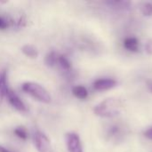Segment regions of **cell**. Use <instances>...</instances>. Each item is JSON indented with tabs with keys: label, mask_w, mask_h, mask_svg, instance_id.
I'll use <instances>...</instances> for the list:
<instances>
[{
	"label": "cell",
	"mask_w": 152,
	"mask_h": 152,
	"mask_svg": "<svg viewBox=\"0 0 152 152\" xmlns=\"http://www.w3.org/2000/svg\"><path fill=\"white\" fill-rule=\"evenodd\" d=\"M7 26H8V23L2 17H0V29H4L7 28Z\"/></svg>",
	"instance_id": "16"
},
{
	"label": "cell",
	"mask_w": 152,
	"mask_h": 152,
	"mask_svg": "<svg viewBox=\"0 0 152 152\" xmlns=\"http://www.w3.org/2000/svg\"><path fill=\"white\" fill-rule=\"evenodd\" d=\"M7 91V75L6 71L4 70L0 73V105L4 101V98L6 96Z\"/></svg>",
	"instance_id": "7"
},
{
	"label": "cell",
	"mask_w": 152,
	"mask_h": 152,
	"mask_svg": "<svg viewBox=\"0 0 152 152\" xmlns=\"http://www.w3.org/2000/svg\"><path fill=\"white\" fill-rule=\"evenodd\" d=\"M117 85L116 80L110 78H102L94 81V88L97 91H106L115 87Z\"/></svg>",
	"instance_id": "6"
},
{
	"label": "cell",
	"mask_w": 152,
	"mask_h": 152,
	"mask_svg": "<svg viewBox=\"0 0 152 152\" xmlns=\"http://www.w3.org/2000/svg\"><path fill=\"white\" fill-rule=\"evenodd\" d=\"M145 50H146L148 54L152 55V38L147 41V43L145 45Z\"/></svg>",
	"instance_id": "15"
},
{
	"label": "cell",
	"mask_w": 152,
	"mask_h": 152,
	"mask_svg": "<svg viewBox=\"0 0 152 152\" xmlns=\"http://www.w3.org/2000/svg\"><path fill=\"white\" fill-rule=\"evenodd\" d=\"M66 143L69 152H83L79 136L75 133L66 134Z\"/></svg>",
	"instance_id": "4"
},
{
	"label": "cell",
	"mask_w": 152,
	"mask_h": 152,
	"mask_svg": "<svg viewBox=\"0 0 152 152\" xmlns=\"http://www.w3.org/2000/svg\"><path fill=\"white\" fill-rule=\"evenodd\" d=\"M23 92L30 94L37 101L44 103H50L52 101L51 95L41 85L35 82H26L21 86Z\"/></svg>",
	"instance_id": "2"
},
{
	"label": "cell",
	"mask_w": 152,
	"mask_h": 152,
	"mask_svg": "<svg viewBox=\"0 0 152 152\" xmlns=\"http://www.w3.org/2000/svg\"><path fill=\"white\" fill-rule=\"evenodd\" d=\"M21 52L29 58H37L38 56V52L37 48L31 45H25L21 48Z\"/></svg>",
	"instance_id": "10"
},
{
	"label": "cell",
	"mask_w": 152,
	"mask_h": 152,
	"mask_svg": "<svg viewBox=\"0 0 152 152\" xmlns=\"http://www.w3.org/2000/svg\"><path fill=\"white\" fill-rule=\"evenodd\" d=\"M123 102L118 98H108L97 104L94 112L96 116L102 118H114L121 112Z\"/></svg>",
	"instance_id": "1"
},
{
	"label": "cell",
	"mask_w": 152,
	"mask_h": 152,
	"mask_svg": "<svg viewBox=\"0 0 152 152\" xmlns=\"http://www.w3.org/2000/svg\"><path fill=\"white\" fill-rule=\"evenodd\" d=\"M0 152H11L9 150H7V149H5V148H4L3 146H0Z\"/></svg>",
	"instance_id": "18"
},
{
	"label": "cell",
	"mask_w": 152,
	"mask_h": 152,
	"mask_svg": "<svg viewBox=\"0 0 152 152\" xmlns=\"http://www.w3.org/2000/svg\"><path fill=\"white\" fill-rule=\"evenodd\" d=\"M141 11L143 15L151 16L152 14V4L151 3H144L141 6Z\"/></svg>",
	"instance_id": "14"
},
{
	"label": "cell",
	"mask_w": 152,
	"mask_h": 152,
	"mask_svg": "<svg viewBox=\"0 0 152 152\" xmlns=\"http://www.w3.org/2000/svg\"><path fill=\"white\" fill-rule=\"evenodd\" d=\"M147 85H148L149 89L151 90V92L152 93V81H148V82H147Z\"/></svg>",
	"instance_id": "19"
},
{
	"label": "cell",
	"mask_w": 152,
	"mask_h": 152,
	"mask_svg": "<svg viewBox=\"0 0 152 152\" xmlns=\"http://www.w3.org/2000/svg\"><path fill=\"white\" fill-rule=\"evenodd\" d=\"M14 134L19 137L21 140H27L28 139V134L27 131L23 128V127H17L14 129Z\"/></svg>",
	"instance_id": "13"
},
{
	"label": "cell",
	"mask_w": 152,
	"mask_h": 152,
	"mask_svg": "<svg viewBox=\"0 0 152 152\" xmlns=\"http://www.w3.org/2000/svg\"><path fill=\"white\" fill-rule=\"evenodd\" d=\"M58 60V55L56 54L55 52H51L49 53L46 57H45V64L48 67H53L56 64Z\"/></svg>",
	"instance_id": "12"
},
{
	"label": "cell",
	"mask_w": 152,
	"mask_h": 152,
	"mask_svg": "<svg viewBox=\"0 0 152 152\" xmlns=\"http://www.w3.org/2000/svg\"><path fill=\"white\" fill-rule=\"evenodd\" d=\"M57 62L60 64V66L61 67V69H64V70H69L70 68H71V63L69 62V61L68 60V58L65 57L64 55L58 56Z\"/></svg>",
	"instance_id": "11"
},
{
	"label": "cell",
	"mask_w": 152,
	"mask_h": 152,
	"mask_svg": "<svg viewBox=\"0 0 152 152\" xmlns=\"http://www.w3.org/2000/svg\"><path fill=\"white\" fill-rule=\"evenodd\" d=\"M138 39L135 37H127L124 41V46L128 51L131 52H138Z\"/></svg>",
	"instance_id": "8"
},
{
	"label": "cell",
	"mask_w": 152,
	"mask_h": 152,
	"mask_svg": "<svg viewBox=\"0 0 152 152\" xmlns=\"http://www.w3.org/2000/svg\"><path fill=\"white\" fill-rule=\"evenodd\" d=\"M6 96H7V99L9 101V102L11 103V105L16 109L17 110L19 111H26L27 109H26V106L24 104V102L20 99V97L15 94V92H13L12 90H9L7 91V94H6Z\"/></svg>",
	"instance_id": "5"
},
{
	"label": "cell",
	"mask_w": 152,
	"mask_h": 152,
	"mask_svg": "<svg viewBox=\"0 0 152 152\" xmlns=\"http://www.w3.org/2000/svg\"><path fill=\"white\" fill-rule=\"evenodd\" d=\"M33 140L34 144L38 152H53L52 143L45 134L41 132L35 133Z\"/></svg>",
	"instance_id": "3"
},
{
	"label": "cell",
	"mask_w": 152,
	"mask_h": 152,
	"mask_svg": "<svg viewBox=\"0 0 152 152\" xmlns=\"http://www.w3.org/2000/svg\"><path fill=\"white\" fill-rule=\"evenodd\" d=\"M144 135H145L148 139L152 140V127H151L150 129H148V130L144 133Z\"/></svg>",
	"instance_id": "17"
},
{
	"label": "cell",
	"mask_w": 152,
	"mask_h": 152,
	"mask_svg": "<svg viewBox=\"0 0 152 152\" xmlns=\"http://www.w3.org/2000/svg\"><path fill=\"white\" fill-rule=\"evenodd\" d=\"M72 94L75 97L80 100H85L88 96V92L86 88L83 86H77L72 88Z\"/></svg>",
	"instance_id": "9"
}]
</instances>
